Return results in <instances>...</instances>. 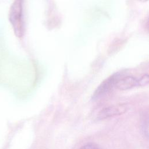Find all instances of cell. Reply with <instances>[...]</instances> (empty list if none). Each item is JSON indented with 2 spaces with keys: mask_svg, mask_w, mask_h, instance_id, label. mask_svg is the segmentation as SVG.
Here are the masks:
<instances>
[{
  "mask_svg": "<svg viewBox=\"0 0 149 149\" xmlns=\"http://www.w3.org/2000/svg\"><path fill=\"white\" fill-rule=\"evenodd\" d=\"M23 0H15L9 11V20L15 35L22 37L24 31L23 20Z\"/></svg>",
  "mask_w": 149,
  "mask_h": 149,
  "instance_id": "cell-1",
  "label": "cell"
},
{
  "mask_svg": "<svg viewBox=\"0 0 149 149\" xmlns=\"http://www.w3.org/2000/svg\"><path fill=\"white\" fill-rule=\"evenodd\" d=\"M80 149H101L97 144L93 143H88L82 146Z\"/></svg>",
  "mask_w": 149,
  "mask_h": 149,
  "instance_id": "cell-7",
  "label": "cell"
},
{
  "mask_svg": "<svg viewBox=\"0 0 149 149\" xmlns=\"http://www.w3.org/2000/svg\"><path fill=\"white\" fill-rule=\"evenodd\" d=\"M137 85V79L132 76H123L116 82L115 87L120 90L132 88Z\"/></svg>",
  "mask_w": 149,
  "mask_h": 149,
  "instance_id": "cell-4",
  "label": "cell"
},
{
  "mask_svg": "<svg viewBox=\"0 0 149 149\" xmlns=\"http://www.w3.org/2000/svg\"><path fill=\"white\" fill-rule=\"evenodd\" d=\"M149 82V76L148 74H144L139 79H137V86H145Z\"/></svg>",
  "mask_w": 149,
  "mask_h": 149,
  "instance_id": "cell-5",
  "label": "cell"
},
{
  "mask_svg": "<svg viewBox=\"0 0 149 149\" xmlns=\"http://www.w3.org/2000/svg\"><path fill=\"white\" fill-rule=\"evenodd\" d=\"M125 105H112L102 109L98 113L97 118L98 119L103 120L115 116H119L124 113L126 111Z\"/></svg>",
  "mask_w": 149,
  "mask_h": 149,
  "instance_id": "cell-3",
  "label": "cell"
},
{
  "mask_svg": "<svg viewBox=\"0 0 149 149\" xmlns=\"http://www.w3.org/2000/svg\"><path fill=\"white\" fill-rule=\"evenodd\" d=\"M141 129L142 131L143 132V134L148 137V116L143 120V123L141 125Z\"/></svg>",
  "mask_w": 149,
  "mask_h": 149,
  "instance_id": "cell-6",
  "label": "cell"
},
{
  "mask_svg": "<svg viewBox=\"0 0 149 149\" xmlns=\"http://www.w3.org/2000/svg\"><path fill=\"white\" fill-rule=\"evenodd\" d=\"M123 76V74L122 72H115L104 80L95 90L92 96V100H98L109 93L115 86L117 81Z\"/></svg>",
  "mask_w": 149,
  "mask_h": 149,
  "instance_id": "cell-2",
  "label": "cell"
},
{
  "mask_svg": "<svg viewBox=\"0 0 149 149\" xmlns=\"http://www.w3.org/2000/svg\"><path fill=\"white\" fill-rule=\"evenodd\" d=\"M138 1H141V2H146V1H147L148 0H138Z\"/></svg>",
  "mask_w": 149,
  "mask_h": 149,
  "instance_id": "cell-8",
  "label": "cell"
}]
</instances>
